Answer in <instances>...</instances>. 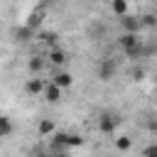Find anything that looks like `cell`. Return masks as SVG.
<instances>
[{
  "mask_svg": "<svg viewBox=\"0 0 157 157\" xmlns=\"http://www.w3.org/2000/svg\"><path fill=\"white\" fill-rule=\"evenodd\" d=\"M142 157H157V142H152V145H147V147L142 150Z\"/></svg>",
  "mask_w": 157,
  "mask_h": 157,
  "instance_id": "obj_17",
  "label": "cell"
},
{
  "mask_svg": "<svg viewBox=\"0 0 157 157\" xmlns=\"http://www.w3.org/2000/svg\"><path fill=\"white\" fill-rule=\"evenodd\" d=\"M118 47L123 49V54L128 56V59H140V54H142V39H140V34H120L118 37Z\"/></svg>",
  "mask_w": 157,
  "mask_h": 157,
  "instance_id": "obj_1",
  "label": "cell"
},
{
  "mask_svg": "<svg viewBox=\"0 0 157 157\" xmlns=\"http://www.w3.org/2000/svg\"><path fill=\"white\" fill-rule=\"evenodd\" d=\"M37 132H39L42 137H54V135H56V125H54V120L42 118V120L37 123Z\"/></svg>",
  "mask_w": 157,
  "mask_h": 157,
  "instance_id": "obj_11",
  "label": "cell"
},
{
  "mask_svg": "<svg viewBox=\"0 0 157 157\" xmlns=\"http://www.w3.org/2000/svg\"><path fill=\"white\" fill-rule=\"evenodd\" d=\"M61 93H64V91H61L59 86H54V83L49 81V83H47V91H44V96H42V98H44V101H47L49 105H56V103L61 101Z\"/></svg>",
  "mask_w": 157,
  "mask_h": 157,
  "instance_id": "obj_10",
  "label": "cell"
},
{
  "mask_svg": "<svg viewBox=\"0 0 157 157\" xmlns=\"http://www.w3.org/2000/svg\"><path fill=\"white\" fill-rule=\"evenodd\" d=\"M49 81H52L54 86H59V88L64 91V88H71V83H74V76H71L69 71L59 69V71H54V74H52V78H49Z\"/></svg>",
  "mask_w": 157,
  "mask_h": 157,
  "instance_id": "obj_7",
  "label": "cell"
},
{
  "mask_svg": "<svg viewBox=\"0 0 157 157\" xmlns=\"http://www.w3.org/2000/svg\"><path fill=\"white\" fill-rule=\"evenodd\" d=\"M142 78H145V69H142V66L132 69V81H142Z\"/></svg>",
  "mask_w": 157,
  "mask_h": 157,
  "instance_id": "obj_19",
  "label": "cell"
},
{
  "mask_svg": "<svg viewBox=\"0 0 157 157\" xmlns=\"http://www.w3.org/2000/svg\"><path fill=\"white\" fill-rule=\"evenodd\" d=\"M118 22H120V27H123V32H125V34H137V32L142 29V20H140V17H132V15H128V17L118 20Z\"/></svg>",
  "mask_w": 157,
  "mask_h": 157,
  "instance_id": "obj_6",
  "label": "cell"
},
{
  "mask_svg": "<svg viewBox=\"0 0 157 157\" xmlns=\"http://www.w3.org/2000/svg\"><path fill=\"white\" fill-rule=\"evenodd\" d=\"M155 52H157V47H155Z\"/></svg>",
  "mask_w": 157,
  "mask_h": 157,
  "instance_id": "obj_24",
  "label": "cell"
},
{
  "mask_svg": "<svg viewBox=\"0 0 157 157\" xmlns=\"http://www.w3.org/2000/svg\"><path fill=\"white\" fill-rule=\"evenodd\" d=\"M155 83H157V71H155Z\"/></svg>",
  "mask_w": 157,
  "mask_h": 157,
  "instance_id": "obj_23",
  "label": "cell"
},
{
  "mask_svg": "<svg viewBox=\"0 0 157 157\" xmlns=\"http://www.w3.org/2000/svg\"><path fill=\"white\" fill-rule=\"evenodd\" d=\"M54 157H69V155H66V152H61V155H54Z\"/></svg>",
  "mask_w": 157,
  "mask_h": 157,
  "instance_id": "obj_21",
  "label": "cell"
},
{
  "mask_svg": "<svg viewBox=\"0 0 157 157\" xmlns=\"http://www.w3.org/2000/svg\"><path fill=\"white\" fill-rule=\"evenodd\" d=\"M44 64H47V56H39V54H32V56L27 59V69H29L32 76H39V74L44 71Z\"/></svg>",
  "mask_w": 157,
  "mask_h": 157,
  "instance_id": "obj_9",
  "label": "cell"
},
{
  "mask_svg": "<svg viewBox=\"0 0 157 157\" xmlns=\"http://www.w3.org/2000/svg\"><path fill=\"white\" fill-rule=\"evenodd\" d=\"M42 17H44V10H42V7H34V10H32V15H29V20H27L25 25H27L32 32H39L37 27L42 25Z\"/></svg>",
  "mask_w": 157,
  "mask_h": 157,
  "instance_id": "obj_13",
  "label": "cell"
},
{
  "mask_svg": "<svg viewBox=\"0 0 157 157\" xmlns=\"http://www.w3.org/2000/svg\"><path fill=\"white\" fill-rule=\"evenodd\" d=\"M147 130L150 132H157V120H147Z\"/></svg>",
  "mask_w": 157,
  "mask_h": 157,
  "instance_id": "obj_20",
  "label": "cell"
},
{
  "mask_svg": "<svg viewBox=\"0 0 157 157\" xmlns=\"http://www.w3.org/2000/svg\"><path fill=\"white\" fill-rule=\"evenodd\" d=\"M96 74H98V78L101 81H110L113 78V74H115V61L113 59H101L98 61V66H96Z\"/></svg>",
  "mask_w": 157,
  "mask_h": 157,
  "instance_id": "obj_3",
  "label": "cell"
},
{
  "mask_svg": "<svg viewBox=\"0 0 157 157\" xmlns=\"http://www.w3.org/2000/svg\"><path fill=\"white\" fill-rule=\"evenodd\" d=\"M66 59H69V56H66V52H64L61 47H54V49H49V52H47V64H52L56 71L66 64Z\"/></svg>",
  "mask_w": 157,
  "mask_h": 157,
  "instance_id": "obj_4",
  "label": "cell"
},
{
  "mask_svg": "<svg viewBox=\"0 0 157 157\" xmlns=\"http://www.w3.org/2000/svg\"><path fill=\"white\" fill-rule=\"evenodd\" d=\"M15 37H17L20 42H29V39H34V37H37V32H32L27 25H22V27H17V29H15Z\"/></svg>",
  "mask_w": 157,
  "mask_h": 157,
  "instance_id": "obj_15",
  "label": "cell"
},
{
  "mask_svg": "<svg viewBox=\"0 0 157 157\" xmlns=\"http://www.w3.org/2000/svg\"><path fill=\"white\" fill-rule=\"evenodd\" d=\"M140 20H142V27H152V25H157V17H155V15H142Z\"/></svg>",
  "mask_w": 157,
  "mask_h": 157,
  "instance_id": "obj_18",
  "label": "cell"
},
{
  "mask_svg": "<svg viewBox=\"0 0 157 157\" xmlns=\"http://www.w3.org/2000/svg\"><path fill=\"white\" fill-rule=\"evenodd\" d=\"M120 125V115L118 113H101L98 120H96V130L103 132V135H113Z\"/></svg>",
  "mask_w": 157,
  "mask_h": 157,
  "instance_id": "obj_2",
  "label": "cell"
},
{
  "mask_svg": "<svg viewBox=\"0 0 157 157\" xmlns=\"http://www.w3.org/2000/svg\"><path fill=\"white\" fill-rule=\"evenodd\" d=\"M152 15H155V17H157V5H155V12H152Z\"/></svg>",
  "mask_w": 157,
  "mask_h": 157,
  "instance_id": "obj_22",
  "label": "cell"
},
{
  "mask_svg": "<svg viewBox=\"0 0 157 157\" xmlns=\"http://www.w3.org/2000/svg\"><path fill=\"white\" fill-rule=\"evenodd\" d=\"M34 39H37L39 44H47L49 49H54V47H59V44H56V39H59V34H56V32H52V29H39Z\"/></svg>",
  "mask_w": 157,
  "mask_h": 157,
  "instance_id": "obj_8",
  "label": "cell"
},
{
  "mask_svg": "<svg viewBox=\"0 0 157 157\" xmlns=\"http://www.w3.org/2000/svg\"><path fill=\"white\" fill-rule=\"evenodd\" d=\"M47 83H49V81L39 78V76H32V78H27V83H25V91H27L29 96H44V91H47Z\"/></svg>",
  "mask_w": 157,
  "mask_h": 157,
  "instance_id": "obj_5",
  "label": "cell"
},
{
  "mask_svg": "<svg viewBox=\"0 0 157 157\" xmlns=\"http://www.w3.org/2000/svg\"><path fill=\"white\" fill-rule=\"evenodd\" d=\"M128 10H130V5H128L125 0H113V2H110V12H113L118 20L128 17Z\"/></svg>",
  "mask_w": 157,
  "mask_h": 157,
  "instance_id": "obj_12",
  "label": "cell"
},
{
  "mask_svg": "<svg viewBox=\"0 0 157 157\" xmlns=\"http://www.w3.org/2000/svg\"><path fill=\"white\" fill-rule=\"evenodd\" d=\"M113 145H115L118 152H128V150L132 147V137H130V135H118V137L113 140Z\"/></svg>",
  "mask_w": 157,
  "mask_h": 157,
  "instance_id": "obj_14",
  "label": "cell"
},
{
  "mask_svg": "<svg viewBox=\"0 0 157 157\" xmlns=\"http://www.w3.org/2000/svg\"><path fill=\"white\" fill-rule=\"evenodd\" d=\"M0 135H2V137H10V135H12V120H10L7 115L0 118Z\"/></svg>",
  "mask_w": 157,
  "mask_h": 157,
  "instance_id": "obj_16",
  "label": "cell"
}]
</instances>
